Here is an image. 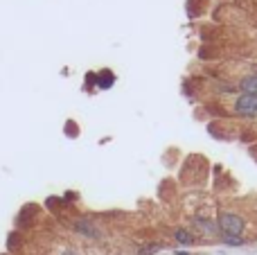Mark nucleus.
<instances>
[{"mask_svg":"<svg viewBox=\"0 0 257 255\" xmlns=\"http://www.w3.org/2000/svg\"><path fill=\"white\" fill-rule=\"evenodd\" d=\"M217 226L223 235H235V237H241L244 233V219H241L237 212H221L217 219Z\"/></svg>","mask_w":257,"mask_h":255,"instance_id":"nucleus-1","label":"nucleus"},{"mask_svg":"<svg viewBox=\"0 0 257 255\" xmlns=\"http://www.w3.org/2000/svg\"><path fill=\"white\" fill-rule=\"evenodd\" d=\"M235 113L244 117H255L257 115V97L255 95H246L241 93L239 97L235 99Z\"/></svg>","mask_w":257,"mask_h":255,"instance_id":"nucleus-2","label":"nucleus"},{"mask_svg":"<svg viewBox=\"0 0 257 255\" xmlns=\"http://www.w3.org/2000/svg\"><path fill=\"white\" fill-rule=\"evenodd\" d=\"M72 228H75L79 235H84V237H88V239H99V237H102V233H99V228H97V226H95L90 219H86V217H81V219H77L75 224H72Z\"/></svg>","mask_w":257,"mask_h":255,"instance_id":"nucleus-3","label":"nucleus"},{"mask_svg":"<svg viewBox=\"0 0 257 255\" xmlns=\"http://www.w3.org/2000/svg\"><path fill=\"white\" fill-rule=\"evenodd\" d=\"M194 224L199 226L203 233H208V235H217V230H219V226L214 224V221H210V219H203V217H194Z\"/></svg>","mask_w":257,"mask_h":255,"instance_id":"nucleus-4","label":"nucleus"},{"mask_svg":"<svg viewBox=\"0 0 257 255\" xmlns=\"http://www.w3.org/2000/svg\"><path fill=\"white\" fill-rule=\"evenodd\" d=\"M174 239H176L178 244H183V246H192V244H194V235H192L190 230H185V228L174 230Z\"/></svg>","mask_w":257,"mask_h":255,"instance_id":"nucleus-5","label":"nucleus"},{"mask_svg":"<svg viewBox=\"0 0 257 255\" xmlns=\"http://www.w3.org/2000/svg\"><path fill=\"white\" fill-rule=\"evenodd\" d=\"M97 86H99V88H111V86H113V72H111V70H104V72H99Z\"/></svg>","mask_w":257,"mask_h":255,"instance_id":"nucleus-6","label":"nucleus"},{"mask_svg":"<svg viewBox=\"0 0 257 255\" xmlns=\"http://www.w3.org/2000/svg\"><path fill=\"white\" fill-rule=\"evenodd\" d=\"M223 242L230 244V246H241V244H244V237H235V235H223Z\"/></svg>","mask_w":257,"mask_h":255,"instance_id":"nucleus-7","label":"nucleus"},{"mask_svg":"<svg viewBox=\"0 0 257 255\" xmlns=\"http://www.w3.org/2000/svg\"><path fill=\"white\" fill-rule=\"evenodd\" d=\"M158 248H160L158 244H147V246H142L140 251H138V255H154Z\"/></svg>","mask_w":257,"mask_h":255,"instance_id":"nucleus-8","label":"nucleus"},{"mask_svg":"<svg viewBox=\"0 0 257 255\" xmlns=\"http://www.w3.org/2000/svg\"><path fill=\"white\" fill-rule=\"evenodd\" d=\"M61 255H77V253H75V251H63Z\"/></svg>","mask_w":257,"mask_h":255,"instance_id":"nucleus-9","label":"nucleus"}]
</instances>
